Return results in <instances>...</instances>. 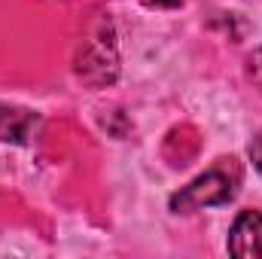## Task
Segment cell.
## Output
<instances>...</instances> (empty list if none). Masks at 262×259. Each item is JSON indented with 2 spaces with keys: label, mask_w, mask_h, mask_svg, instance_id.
I'll return each mask as SVG.
<instances>
[{
  "label": "cell",
  "mask_w": 262,
  "mask_h": 259,
  "mask_svg": "<svg viewBox=\"0 0 262 259\" xmlns=\"http://www.w3.org/2000/svg\"><path fill=\"white\" fill-rule=\"evenodd\" d=\"M232 162L235 159H223L216 168H210L201 177H195L189 186H183L180 192L171 195L168 207L174 213H192V210H201V207L229 204L238 195V183H241V174H238V168Z\"/></svg>",
  "instance_id": "1"
},
{
  "label": "cell",
  "mask_w": 262,
  "mask_h": 259,
  "mask_svg": "<svg viewBox=\"0 0 262 259\" xmlns=\"http://www.w3.org/2000/svg\"><path fill=\"white\" fill-rule=\"evenodd\" d=\"M229 253L238 259H262V213L241 210L229 229Z\"/></svg>",
  "instance_id": "2"
},
{
  "label": "cell",
  "mask_w": 262,
  "mask_h": 259,
  "mask_svg": "<svg viewBox=\"0 0 262 259\" xmlns=\"http://www.w3.org/2000/svg\"><path fill=\"white\" fill-rule=\"evenodd\" d=\"M43 125L40 113L28 110V107H15V104H3L0 101V143H31L37 137V131Z\"/></svg>",
  "instance_id": "3"
},
{
  "label": "cell",
  "mask_w": 262,
  "mask_h": 259,
  "mask_svg": "<svg viewBox=\"0 0 262 259\" xmlns=\"http://www.w3.org/2000/svg\"><path fill=\"white\" fill-rule=\"evenodd\" d=\"M79 76L89 79L92 85L113 82V79H116V49H113V43H104L101 37L92 40V43L82 49V58H79Z\"/></svg>",
  "instance_id": "4"
},
{
  "label": "cell",
  "mask_w": 262,
  "mask_h": 259,
  "mask_svg": "<svg viewBox=\"0 0 262 259\" xmlns=\"http://www.w3.org/2000/svg\"><path fill=\"white\" fill-rule=\"evenodd\" d=\"M247 73H250V79L256 82V89L262 92V46L247 55Z\"/></svg>",
  "instance_id": "5"
},
{
  "label": "cell",
  "mask_w": 262,
  "mask_h": 259,
  "mask_svg": "<svg viewBox=\"0 0 262 259\" xmlns=\"http://www.w3.org/2000/svg\"><path fill=\"white\" fill-rule=\"evenodd\" d=\"M250 162H253V168L262 174V134H256L250 140Z\"/></svg>",
  "instance_id": "6"
},
{
  "label": "cell",
  "mask_w": 262,
  "mask_h": 259,
  "mask_svg": "<svg viewBox=\"0 0 262 259\" xmlns=\"http://www.w3.org/2000/svg\"><path fill=\"white\" fill-rule=\"evenodd\" d=\"M149 6H180L183 0H146Z\"/></svg>",
  "instance_id": "7"
}]
</instances>
